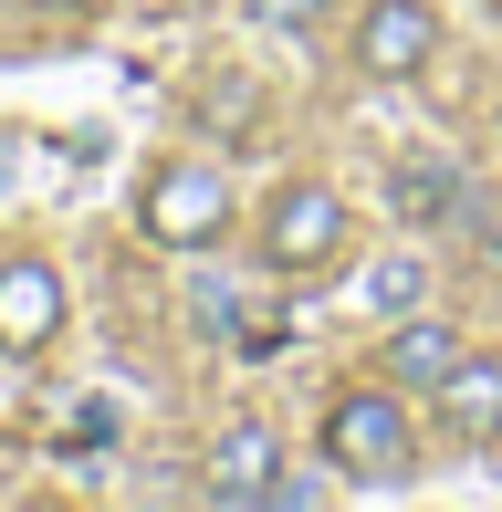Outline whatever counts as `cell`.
<instances>
[{"instance_id": "obj_2", "label": "cell", "mask_w": 502, "mask_h": 512, "mask_svg": "<svg viewBox=\"0 0 502 512\" xmlns=\"http://www.w3.org/2000/svg\"><path fill=\"white\" fill-rule=\"evenodd\" d=\"M325 460H346L356 481H398L408 471V418H398V398H377V387H356V398H335L325 408Z\"/></svg>"}, {"instance_id": "obj_12", "label": "cell", "mask_w": 502, "mask_h": 512, "mask_svg": "<svg viewBox=\"0 0 502 512\" xmlns=\"http://www.w3.org/2000/svg\"><path fill=\"white\" fill-rule=\"evenodd\" d=\"M471 230H482V251H502V209H482V199H471Z\"/></svg>"}, {"instance_id": "obj_1", "label": "cell", "mask_w": 502, "mask_h": 512, "mask_svg": "<svg viewBox=\"0 0 502 512\" xmlns=\"http://www.w3.org/2000/svg\"><path fill=\"white\" fill-rule=\"evenodd\" d=\"M136 230H147L157 251H199V241H220L231 230V178L220 168H157L147 178V199H136Z\"/></svg>"}, {"instance_id": "obj_10", "label": "cell", "mask_w": 502, "mask_h": 512, "mask_svg": "<svg viewBox=\"0 0 502 512\" xmlns=\"http://www.w3.org/2000/svg\"><path fill=\"white\" fill-rule=\"evenodd\" d=\"M419 293H429L419 262H377V272H367V304H377V314H419Z\"/></svg>"}, {"instance_id": "obj_3", "label": "cell", "mask_w": 502, "mask_h": 512, "mask_svg": "<svg viewBox=\"0 0 502 512\" xmlns=\"http://www.w3.org/2000/svg\"><path fill=\"white\" fill-rule=\"evenodd\" d=\"M335 251H346V199H335V189H283V199H272V220H262V262H283V272H325Z\"/></svg>"}, {"instance_id": "obj_5", "label": "cell", "mask_w": 502, "mask_h": 512, "mask_svg": "<svg viewBox=\"0 0 502 512\" xmlns=\"http://www.w3.org/2000/svg\"><path fill=\"white\" fill-rule=\"evenodd\" d=\"M63 324V272L53 262H0V356H32Z\"/></svg>"}, {"instance_id": "obj_4", "label": "cell", "mask_w": 502, "mask_h": 512, "mask_svg": "<svg viewBox=\"0 0 502 512\" xmlns=\"http://www.w3.org/2000/svg\"><path fill=\"white\" fill-rule=\"evenodd\" d=\"M429 42H440L429 0H377V11L356 21V74H377V84H408V74L429 63Z\"/></svg>"}, {"instance_id": "obj_9", "label": "cell", "mask_w": 502, "mask_h": 512, "mask_svg": "<svg viewBox=\"0 0 502 512\" xmlns=\"http://www.w3.org/2000/svg\"><path fill=\"white\" fill-rule=\"evenodd\" d=\"M272 439L262 429H231L220 439V460H210V502H272Z\"/></svg>"}, {"instance_id": "obj_6", "label": "cell", "mask_w": 502, "mask_h": 512, "mask_svg": "<svg viewBox=\"0 0 502 512\" xmlns=\"http://www.w3.org/2000/svg\"><path fill=\"white\" fill-rule=\"evenodd\" d=\"M429 398H440L450 439H471V450H492V439H502V366H492V356H461Z\"/></svg>"}, {"instance_id": "obj_7", "label": "cell", "mask_w": 502, "mask_h": 512, "mask_svg": "<svg viewBox=\"0 0 502 512\" xmlns=\"http://www.w3.org/2000/svg\"><path fill=\"white\" fill-rule=\"evenodd\" d=\"M387 199H398V220H461L471 209V178L450 168V157H398V168H387Z\"/></svg>"}, {"instance_id": "obj_8", "label": "cell", "mask_w": 502, "mask_h": 512, "mask_svg": "<svg viewBox=\"0 0 502 512\" xmlns=\"http://www.w3.org/2000/svg\"><path fill=\"white\" fill-rule=\"evenodd\" d=\"M450 366H461V335H450V324H429V314H398V335H387V366H377V377L440 387Z\"/></svg>"}, {"instance_id": "obj_13", "label": "cell", "mask_w": 502, "mask_h": 512, "mask_svg": "<svg viewBox=\"0 0 502 512\" xmlns=\"http://www.w3.org/2000/svg\"><path fill=\"white\" fill-rule=\"evenodd\" d=\"M32 11H53V21H63V11H95V0H32Z\"/></svg>"}, {"instance_id": "obj_11", "label": "cell", "mask_w": 502, "mask_h": 512, "mask_svg": "<svg viewBox=\"0 0 502 512\" xmlns=\"http://www.w3.org/2000/svg\"><path fill=\"white\" fill-rule=\"evenodd\" d=\"M251 21H272V32H293V21H325V0H251Z\"/></svg>"}]
</instances>
